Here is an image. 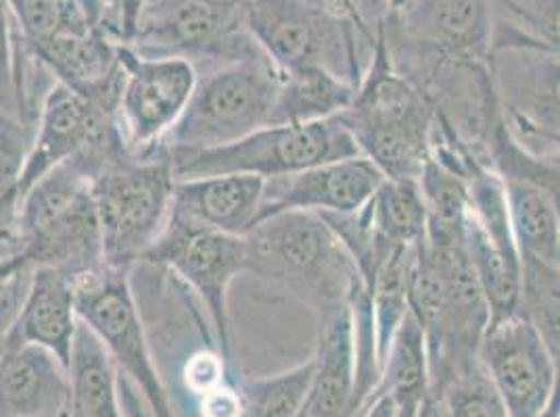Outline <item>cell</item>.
<instances>
[{"label":"cell","instance_id":"cell-25","mask_svg":"<svg viewBox=\"0 0 560 417\" xmlns=\"http://www.w3.org/2000/svg\"><path fill=\"white\" fill-rule=\"evenodd\" d=\"M366 226L387 249L415 247L427 234V207L417 180L385 178L362 207Z\"/></svg>","mask_w":560,"mask_h":417},{"label":"cell","instance_id":"cell-32","mask_svg":"<svg viewBox=\"0 0 560 417\" xmlns=\"http://www.w3.org/2000/svg\"><path fill=\"white\" fill-rule=\"evenodd\" d=\"M226 361L224 355L218 348H201L192 353L185 364L183 380L187 393H192L197 398L218 389L226 382Z\"/></svg>","mask_w":560,"mask_h":417},{"label":"cell","instance_id":"cell-13","mask_svg":"<svg viewBox=\"0 0 560 417\" xmlns=\"http://www.w3.org/2000/svg\"><path fill=\"white\" fill-rule=\"evenodd\" d=\"M116 132H119L116 111L105 109L55 82L38 111L25 159L22 196L50 169L70 162L98 140Z\"/></svg>","mask_w":560,"mask_h":417},{"label":"cell","instance_id":"cell-36","mask_svg":"<svg viewBox=\"0 0 560 417\" xmlns=\"http://www.w3.org/2000/svg\"><path fill=\"white\" fill-rule=\"evenodd\" d=\"M307 2H312V4H316V7H320V9H325L327 13L339 17V20H348V22H353V24H360V15H358V11L353 9L351 0H307Z\"/></svg>","mask_w":560,"mask_h":417},{"label":"cell","instance_id":"cell-11","mask_svg":"<svg viewBox=\"0 0 560 417\" xmlns=\"http://www.w3.org/2000/svg\"><path fill=\"white\" fill-rule=\"evenodd\" d=\"M119 65L116 117L121 139L132 155H151L187 109L199 75L188 59L144 57L128 45L119 47Z\"/></svg>","mask_w":560,"mask_h":417},{"label":"cell","instance_id":"cell-15","mask_svg":"<svg viewBox=\"0 0 560 417\" xmlns=\"http://www.w3.org/2000/svg\"><path fill=\"white\" fill-rule=\"evenodd\" d=\"M401 24L406 38L420 50L458 61L490 57V0H415Z\"/></svg>","mask_w":560,"mask_h":417},{"label":"cell","instance_id":"cell-19","mask_svg":"<svg viewBox=\"0 0 560 417\" xmlns=\"http://www.w3.org/2000/svg\"><path fill=\"white\" fill-rule=\"evenodd\" d=\"M68 368L47 348L9 345L0 355V417H63Z\"/></svg>","mask_w":560,"mask_h":417},{"label":"cell","instance_id":"cell-10","mask_svg":"<svg viewBox=\"0 0 560 417\" xmlns=\"http://www.w3.org/2000/svg\"><path fill=\"white\" fill-rule=\"evenodd\" d=\"M144 57H215L257 52L243 27V0H147L128 45Z\"/></svg>","mask_w":560,"mask_h":417},{"label":"cell","instance_id":"cell-14","mask_svg":"<svg viewBox=\"0 0 560 417\" xmlns=\"http://www.w3.org/2000/svg\"><path fill=\"white\" fill-rule=\"evenodd\" d=\"M385 180L371 159L358 155L266 180L259 219L284 211L353 213L364 207Z\"/></svg>","mask_w":560,"mask_h":417},{"label":"cell","instance_id":"cell-37","mask_svg":"<svg viewBox=\"0 0 560 417\" xmlns=\"http://www.w3.org/2000/svg\"><path fill=\"white\" fill-rule=\"evenodd\" d=\"M537 417H559V393L552 396V401L539 412Z\"/></svg>","mask_w":560,"mask_h":417},{"label":"cell","instance_id":"cell-20","mask_svg":"<svg viewBox=\"0 0 560 417\" xmlns=\"http://www.w3.org/2000/svg\"><path fill=\"white\" fill-rule=\"evenodd\" d=\"M266 180L249 174H218L178 180L172 211L218 233L247 236L259 217Z\"/></svg>","mask_w":560,"mask_h":417},{"label":"cell","instance_id":"cell-5","mask_svg":"<svg viewBox=\"0 0 560 417\" xmlns=\"http://www.w3.org/2000/svg\"><path fill=\"white\" fill-rule=\"evenodd\" d=\"M280 73L259 50L226 61L197 80L187 109L165 134L162 151H203L254 134L270 123Z\"/></svg>","mask_w":560,"mask_h":417},{"label":"cell","instance_id":"cell-31","mask_svg":"<svg viewBox=\"0 0 560 417\" xmlns=\"http://www.w3.org/2000/svg\"><path fill=\"white\" fill-rule=\"evenodd\" d=\"M20 32L0 0V116L20 117ZM22 119V117H20Z\"/></svg>","mask_w":560,"mask_h":417},{"label":"cell","instance_id":"cell-7","mask_svg":"<svg viewBox=\"0 0 560 417\" xmlns=\"http://www.w3.org/2000/svg\"><path fill=\"white\" fill-rule=\"evenodd\" d=\"M355 25L307 0H243V27L279 73L325 68L358 84Z\"/></svg>","mask_w":560,"mask_h":417},{"label":"cell","instance_id":"cell-3","mask_svg":"<svg viewBox=\"0 0 560 417\" xmlns=\"http://www.w3.org/2000/svg\"><path fill=\"white\" fill-rule=\"evenodd\" d=\"M94 174L93 162L80 153L25 190L13 233L32 267H52L75 282L105 265Z\"/></svg>","mask_w":560,"mask_h":417},{"label":"cell","instance_id":"cell-35","mask_svg":"<svg viewBox=\"0 0 560 417\" xmlns=\"http://www.w3.org/2000/svg\"><path fill=\"white\" fill-rule=\"evenodd\" d=\"M397 412L396 396L376 386L353 417H397Z\"/></svg>","mask_w":560,"mask_h":417},{"label":"cell","instance_id":"cell-21","mask_svg":"<svg viewBox=\"0 0 560 417\" xmlns=\"http://www.w3.org/2000/svg\"><path fill=\"white\" fill-rule=\"evenodd\" d=\"M518 257L560 267L559 182L502 178Z\"/></svg>","mask_w":560,"mask_h":417},{"label":"cell","instance_id":"cell-39","mask_svg":"<svg viewBox=\"0 0 560 417\" xmlns=\"http://www.w3.org/2000/svg\"><path fill=\"white\" fill-rule=\"evenodd\" d=\"M103 4H105V7H107V9H109V11H114V15H116L117 0H103ZM116 22H117V17H116Z\"/></svg>","mask_w":560,"mask_h":417},{"label":"cell","instance_id":"cell-28","mask_svg":"<svg viewBox=\"0 0 560 417\" xmlns=\"http://www.w3.org/2000/svg\"><path fill=\"white\" fill-rule=\"evenodd\" d=\"M560 267L521 259V295L516 313L536 327L548 348L559 357Z\"/></svg>","mask_w":560,"mask_h":417},{"label":"cell","instance_id":"cell-2","mask_svg":"<svg viewBox=\"0 0 560 417\" xmlns=\"http://www.w3.org/2000/svg\"><path fill=\"white\" fill-rule=\"evenodd\" d=\"M247 274L307 302L316 313L351 301L362 286L350 255L318 213L284 211L259 219L245 236Z\"/></svg>","mask_w":560,"mask_h":417},{"label":"cell","instance_id":"cell-24","mask_svg":"<svg viewBox=\"0 0 560 417\" xmlns=\"http://www.w3.org/2000/svg\"><path fill=\"white\" fill-rule=\"evenodd\" d=\"M4 2L11 11V17L18 25L20 34L24 36L30 47H38L55 36L84 34L96 27H107L117 34L116 25L107 20V13L114 15V11H109L103 4V0H4Z\"/></svg>","mask_w":560,"mask_h":417},{"label":"cell","instance_id":"cell-30","mask_svg":"<svg viewBox=\"0 0 560 417\" xmlns=\"http://www.w3.org/2000/svg\"><path fill=\"white\" fill-rule=\"evenodd\" d=\"M431 393L442 394L445 417H509L479 359L450 373Z\"/></svg>","mask_w":560,"mask_h":417},{"label":"cell","instance_id":"cell-29","mask_svg":"<svg viewBox=\"0 0 560 417\" xmlns=\"http://www.w3.org/2000/svg\"><path fill=\"white\" fill-rule=\"evenodd\" d=\"M32 134L34 130L20 117L0 116V234H15Z\"/></svg>","mask_w":560,"mask_h":417},{"label":"cell","instance_id":"cell-33","mask_svg":"<svg viewBox=\"0 0 560 417\" xmlns=\"http://www.w3.org/2000/svg\"><path fill=\"white\" fill-rule=\"evenodd\" d=\"M199 414L201 417H243L238 389L224 382L210 393L199 396Z\"/></svg>","mask_w":560,"mask_h":417},{"label":"cell","instance_id":"cell-1","mask_svg":"<svg viewBox=\"0 0 560 417\" xmlns=\"http://www.w3.org/2000/svg\"><path fill=\"white\" fill-rule=\"evenodd\" d=\"M373 61L360 78L341 121L360 155L371 159L385 178L417 180L431 155L438 109L429 96L397 70L387 43V25H376Z\"/></svg>","mask_w":560,"mask_h":417},{"label":"cell","instance_id":"cell-27","mask_svg":"<svg viewBox=\"0 0 560 417\" xmlns=\"http://www.w3.org/2000/svg\"><path fill=\"white\" fill-rule=\"evenodd\" d=\"M314 376V357L275 376L245 380L238 386L243 417H300Z\"/></svg>","mask_w":560,"mask_h":417},{"label":"cell","instance_id":"cell-4","mask_svg":"<svg viewBox=\"0 0 560 417\" xmlns=\"http://www.w3.org/2000/svg\"><path fill=\"white\" fill-rule=\"evenodd\" d=\"M174 174L164 151L124 153L93 178V203L105 265L132 270L155 245L172 213Z\"/></svg>","mask_w":560,"mask_h":417},{"label":"cell","instance_id":"cell-9","mask_svg":"<svg viewBox=\"0 0 560 417\" xmlns=\"http://www.w3.org/2000/svg\"><path fill=\"white\" fill-rule=\"evenodd\" d=\"M139 263L172 274L201 299L215 347L229 359V293L238 274H247L245 236L211 230L172 211L164 233Z\"/></svg>","mask_w":560,"mask_h":417},{"label":"cell","instance_id":"cell-8","mask_svg":"<svg viewBox=\"0 0 560 417\" xmlns=\"http://www.w3.org/2000/svg\"><path fill=\"white\" fill-rule=\"evenodd\" d=\"M73 286L78 318L107 348L119 376L139 389L153 417H176L149 345L130 270L103 265L75 279Z\"/></svg>","mask_w":560,"mask_h":417},{"label":"cell","instance_id":"cell-12","mask_svg":"<svg viewBox=\"0 0 560 417\" xmlns=\"http://www.w3.org/2000/svg\"><path fill=\"white\" fill-rule=\"evenodd\" d=\"M477 359L509 417H537L559 393V357L518 313L488 324Z\"/></svg>","mask_w":560,"mask_h":417},{"label":"cell","instance_id":"cell-16","mask_svg":"<svg viewBox=\"0 0 560 417\" xmlns=\"http://www.w3.org/2000/svg\"><path fill=\"white\" fill-rule=\"evenodd\" d=\"M119 47L121 43L112 36V29L96 27L84 34L55 36L32 50L55 82L105 109L117 111L121 84Z\"/></svg>","mask_w":560,"mask_h":417},{"label":"cell","instance_id":"cell-34","mask_svg":"<svg viewBox=\"0 0 560 417\" xmlns=\"http://www.w3.org/2000/svg\"><path fill=\"white\" fill-rule=\"evenodd\" d=\"M144 4H147V0H117V34H119L121 45L132 43Z\"/></svg>","mask_w":560,"mask_h":417},{"label":"cell","instance_id":"cell-38","mask_svg":"<svg viewBox=\"0 0 560 417\" xmlns=\"http://www.w3.org/2000/svg\"><path fill=\"white\" fill-rule=\"evenodd\" d=\"M374 4H385V7H392L394 11H399V7H404L406 0H373Z\"/></svg>","mask_w":560,"mask_h":417},{"label":"cell","instance_id":"cell-26","mask_svg":"<svg viewBox=\"0 0 560 417\" xmlns=\"http://www.w3.org/2000/svg\"><path fill=\"white\" fill-rule=\"evenodd\" d=\"M412 247L396 249L381 261L371 282L366 284V295L371 302L374 345L378 366L383 368L385 355L394 341V334L408 313V276H410Z\"/></svg>","mask_w":560,"mask_h":417},{"label":"cell","instance_id":"cell-18","mask_svg":"<svg viewBox=\"0 0 560 417\" xmlns=\"http://www.w3.org/2000/svg\"><path fill=\"white\" fill-rule=\"evenodd\" d=\"M78 324L73 279L52 267H32L24 301L7 334L4 347L47 348L68 368Z\"/></svg>","mask_w":560,"mask_h":417},{"label":"cell","instance_id":"cell-6","mask_svg":"<svg viewBox=\"0 0 560 417\" xmlns=\"http://www.w3.org/2000/svg\"><path fill=\"white\" fill-rule=\"evenodd\" d=\"M164 153L178 182L218 174H249L272 180L314 165L358 157L360 148L337 116L314 123L264 126L245 139L215 148Z\"/></svg>","mask_w":560,"mask_h":417},{"label":"cell","instance_id":"cell-23","mask_svg":"<svg viewBox=\"0 0 560 417\" xmlns=\"http://www.w3.org/2000/svg\"><path fill=\"white\" fill-rule=\"evenodd\" d=\"M355 86L325 68L280 73L279 93L268 126L314 123L341 116L353 100Z\"/></svg>","mask_w":560,"mask_h":417},{"label":"cell","instance_id":"cell-22","mask_svg":"<svg viewBox=\"0 0 560 417\" xmlns=\"http://www.w3.org/2000/svg\"><path fill=\"white\" fill-rule=\"evenodd\" d=\"M70 398L63 417H124L121 380L107 348L80 320L71 347Z\"/></svg>","mask_w":560,"mask_h":417},{"label":"cell","instance_id":"cell-17","mask_svg":"<svg viewBox=\"0 0 560 417\" xmlns=\"http://www.w3.org/2000/svg\"><path fill=\"white\" fill-rule=\"evenodd\" d=\"M318 318L314 376L300 417H353L358 412V353L351 301L337 302Z\"/></svg>","mask_w":560,"mask_h":417}]
</instances>
